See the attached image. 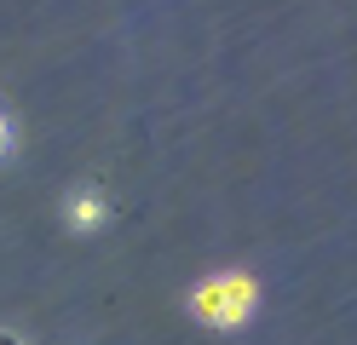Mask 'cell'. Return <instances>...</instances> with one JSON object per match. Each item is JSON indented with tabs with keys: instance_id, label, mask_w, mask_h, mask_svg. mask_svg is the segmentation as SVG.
Here are the masks:
<instances>
[{
	"instance_id": "cell-1",
	"label": "cell",
	"mask_w": 357,
	"mask_h": 345,
	"mask_svg": "<svg viewBox=\"0 0 357 345\" xmlns=\"http://www.w3.org/2000/svg\"><path fill=\"white\" fill-rule=\"evenodd\" d=\"M196 311H202L208 322H242L254 311V282L248 276H219V282L196 288Z\"/></svg>"
},
{
	"instance_id": "cell-3",
	"label": "cell",
	"mask_w": 357,
	"mask_h": 345,
	"mask_svg": "<svg viewBox=\"0 0 357 345\" xmlns=\"http://www.w3.org/2000/svg\"><path fill=\"white\" fill-rule=\"evenodd\" d=\"M0 345H17V339H12V334H0Z\"/></svg>"
},
{
	"instance_id": "cell-2",
	"label": "cell",
	"mask_w": 357,
	"mask_h": 345,
	"mask_svg": "<svg viewBox=\"0 0 357 345\" xmlns=\"http://www.w3.org/2000/svg\"><path fill=\"white\" fill-rule=\"evenodd\" d=\"M75 224H81V230H86V224H98V201H93V196H81V201H75Z\"/></svg>"
},
{
	"instance_id": "cell-4",
	"label": "cell",
	"mask_w": 357,
	"mask_h": 345,
	"mask_svg": "<svg viewBox=\"0 0 357 345\" xmlns=\"http://www.w3.org/2000/svg\"><path fill=\"white\" fill-rule=\"evenodd\" d=\"M0 155H6V138H0Z\"/></svg>"
},
{
	"instance_id": "cell-5",
	"label": "cell",
	"mask_w": 357,
	"mask_h": 345,
	"mask_svg": "<svg viewBox=\"0 0 357 345\" xmlns=\"http://www.w3.org/2000/svg\"><path fill=\"white\" fill-rule=\"evenodd\" d=\"M0 138H6V121H0Z\"/></svg>"
}]
</instances>
